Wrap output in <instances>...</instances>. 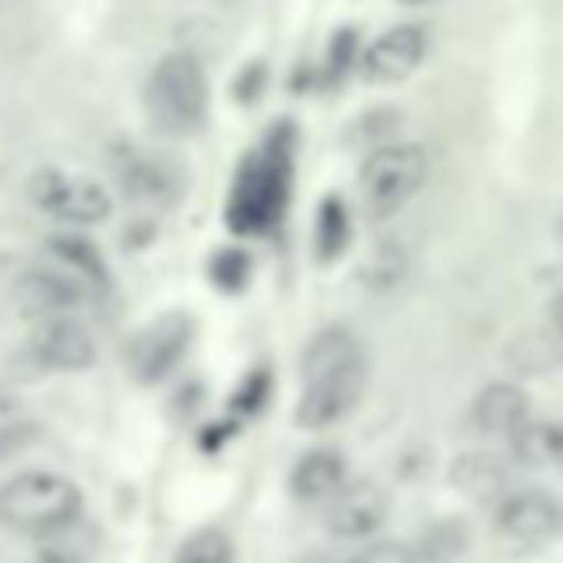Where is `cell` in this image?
<instances>
[{"label":"cell","mask_w":563,"mask_h":563,"mask_svg":"<svg viewBox=\"0 0 563 563\" xmlns=\"http://www.w3.org/2000/svg\"><path fill=\"white\" fill-rule=\"evenodd\" d=\"M296 180V131L291 123H276L242 157L234 185L227 196V227L234 234H265L284 219Z\"/></svg>","instance_id":"6da1fadb"},{"label":"cell","mask_w":563,"mask_h":563,"mask_svg":"<svg viewBox=\"0 0 563 563\" xmlns=\"http://www.w3.org/2000/svg\"><path fill=\"white\" fill-rule=\"evenodd\" d=\"M81 487L62 472H20L0 483V526L20 537H51L81 518Z\"/></svg>","instance_id":"7a4b0ae2"},{"label":"cell","mask_w":563,"mask_h":563,"mask_svg":"<svg viewBox=\"0 0 563 563\" xmlns=\"http://www.w3.org/2000/svg\"><path fill=\"white\" fill-rule=\"evenodd\" d=\"M146 115L169 139H188L203 131L211 112V85L200 58L188 51H173L146 77Z\"/></svg>","instance_id":"3957f363"},{"label":"cell","mask_w":563,"mask_h":563,"mask_svg":"<svg viewBox=\"0 0 563 563\" xmlns=\"http://www.w3.org/2000/svg\"><path fill=\"white\" fill-rule=\"evenodd\" d=\"M430 177V154L415 142L379 146L361 165V200L372 219H395Z\"/></svg>","instance_id":"277c9868"},{"label":"cell","mask_w":563,"mask_h":563,"mask_svg":"<svg viewBox=\"0 0 563 563\" xmlns=\"http://www.w3.org/2000/svg\"><path fill=\"white\" fill-rule=\"evenodd\" d=\"M27 192L31 203L51 219H58V223L100 227L112 219V192L92 177L58 169V165H43V169L31 173Z\"/></svg>","instance_id":"5b68a950"},{"label":"cell","mask_w":563,"mask_h":563,"mask_svg":"<svg viewBox=\"0 0 563 563\" xmlns=\"http://www.w3.org/2000/svg\"><path fill=\"white\" fill-rule=\"evenodd\" d=\"M188 345H192V319L180 311H165L131 338L126 368L139 384H157L177 368Z\"/></svg>","instance_id":"8992f818"},{"label":"cell","mask_w":563,"mask_h":563,"mask_svg":"<svg viewBox=\"0 0 563 563\" xmlns=\"http://www.w3.org/2000/svg\"><path fill=\"white\" fill-rule=\"evenodd\" d=\"M364 384H368V364H353V368L330 372V376L303 379V395L296 407L299 430H327L338 426L356 410L364 399Z\"/></svg>","instance_id":"52a82bcc"},{"label":"cell","mask_w":563,"mask_h":563,"mask_svg":"<svg viewBox=\"0 0 563 563\" xmlns=\"http://www.w3.org/2000/svg\"><path fill=\"white\" fill-rule=\"evenodd\" d=\"M27 356L38 368L51 372H85L97 364V341L77 319L51 314V319H38V327L31 330Z\"/></svg>","instance_id":"ba28073f"},{"label":"cell","mask_w":563,"mask_h":563,"mask_svg":"<svg viewBox=\"0 0 563 563\" xmlns=\"http://www.w3.org/2000/svg\"><path fill=\"white\" fill-rule=\"evenodd\" d=\"M391 514V498L379 483H341L334 495L327 498V529L341 541H361L372 537Z\"/></svg>","instance_id":"9c48e42d"},{"label":"cell","mask_w":563,"mask_h":563,"mask_svg":"<svg viewBox=\"0 0 563 563\" xmlns=\"http://www.w3.org/2000/svg\"><path fill=\"white\" fill-rule=\"evenodd\" d=\"M495 526L510 541L544 544L563 529V506L549 490H514V495L498 498Z\"/></svg>","instance_id":"30bf717a"},{"label":"cell","mask_w":563,"mask_h":563,"mask_svg":"<svg viewBox=\"0 0 563 563\" xmlns=\"http://www.w3.org/2000/svg\"><path fill=\"white\" fill-rule=\"evenodd\" d=\"M426 51H430V38H426L422 27L415 23H402V27H391L368 46L361 62L364 81L372 85H399L415 74L426 62Z\"/></svg>","instance_id":"8fae6325"},{"label":"cell","mask_w":563,"mask_h":563,"mask_svg":"<svg viewBox=\"0 0 563 563\" xmlns=\"http://www.w3.org/2000/svg\"><path fill=\"white\" fill-rule=\"evenodd\" d=\"M12 299L27 319H51V314H66L81 303V284L51 273V268H27L15 280Z\"/></svg>","instance_id":"7c38bea8"},{"label":"cell","mask_w":563,"mask_h":563,"mask_svg":"<svg viewBox=\"0 0 563 563\" xmlns=\"http://www.w3.org/2000/svg\"><path fill=\"white\" fill-rule=\"evenodd\" d=\"M449 483L472 503H498L503 495H510V467L495 452H464L452 460Z\"/></svg>","instance_id":"4fadbf2b"},{"label":"cell","mask_w":563,"mask_h":563,"mask_svg":"<svg viewBox=\"0 0 563 563\" xmlns=\"http://www.w3.org/2000/svg\"><path fill=\"white\" fill-rule=\"evenodd\" d=\"M472 422L490 438H510L529 422V395L518 384H487L472 402Z\"/></svg>","instance_id":"5bb4252c"},{"label":"cell","mask_w":563,"mask_h":563,"mask_svg":"<svg viewBox=\"0 0 563 563\" xmlns=\"http://www.w3.org/2000/svg\"><path fill=\"white\" fill-rule=\"evenodd\" d=\"M345 483V460L334 449H314L296 460L288 475V487L299 503H327L330 495Z\"/></svg>","instance_id":"9a60e30c"},{"label":"cell","mask_w":563,"mask_h":563,"mask_svg":"<svg viewBox=\"0 0 563 563\" xmlns=\"http://www.w3.org/2000/svg\"><path fill=\"white\" fill-rule=\"evenodd\" d=\"M115 177L123 180V188L134 196V200L162 203L177 192L173 173L165 169L162 162H154L150 154H139V150H119L115 154Z\"/></svg>","instance_id":"2e32d148"},{"label":"cell","mask_w":563,"mask_h":563,"mask_svg":"<svg viewBox=\"0 0 563 563\" xmlns=\"http://www.w3.org/2000/svg\"><path fill=\"white\" fill-rule=\"evenodd\" d=\"M506 364L521 376H544L563 364V338L556 330H526L506 345Z\"/></svg>","instance_id":"e0dca14e"},{"label":"cell","mask_w":563,"mask_h":563,"mask_svg":"<svg viewBox=\"0 0 563 563\" xmlns=\"http://www.w3.org/2000/svg\"><path fill=\"white\" fill-rule=\"evenodd\" d=\"M514 456L526 467H552L563 464V430L556 422H526L510 433Z\"/></svg>","instance_id":"ac0fdd59"},{"label":"cell","mask_w":563,"mask_h":563,"mask_svg":"<svg viewBox=\"0 0 563 563\" xmlns=\"http://www.w3.org/2000/svg\"><path fill=\"white\" fill-rule=\"evenodd\" d=\"M349 245V211L338 196H327L319 203V219H314V253L319 261H338Z\"/></svg>","instance_id":"d6986e66"},{"label":"cell","mask_w":563,"mask_h":563,"mask_svg":"<svg viewBox=\"0 0 563 563\" xmlns=\"http://www.w3.org/2000/svg\"><path fill=\"white\" fill-rule=\"evenodd\" d=\"M51 253L58 261H66L69 268H77V273H85L89 280H97V284H108V265H104V257H100V250L89 242V238H81V234H58V238H51Z\"/></svg>","instance_id":"ffe728a7"},{"label":"cell","mask_w":563,"mask_h":563,"mask_svg":"<svg viewBox=\"0 0 563 563\" xmlns=\"http://www.w3.org/2000/svg\"><path fill=\"white\" fill-rule=\"evenodd\" d=\"M467 544V529L460 521H445V526L430 529V533L418 541L415 549V563H449L464 552Z\"/></svg>","instance_id":"44dd1931"},{"label":"cell","mask_w":563,"mask_h":563,"mask_svg":"<svg viewBox=\"0 0 563 563\" xmlns=\"http://www.w3.org/2000/svg\"><path fill=\"white\" fill-rule=\"evenodd\" d=\"M402 276H407V253H402V245H395V242L376 245L372 257L364 261V284L376 288V291L395 288Z\"/></svg>","instance_id":"7402d4cb"},{"label":"cell","mask_w":563,"mask_h":563,"mask_svg":"<svg viewBox=\"0 0 563 563\" xmlns=\"http://www.w3.org/2000/svg\"><path fill=\"white\" fill-rule=\"evenodd\" d=\"M177 563H234L230 537L219 533V529H200V533H192L180 544Z\"/></svg>","instance_id":"603a6c76"},{"label":"cell","mask_w":563,"mask_h":563,"mask_svg":"<svg viewBox=\"0 0 563 563\" xmlns=\"http://www.w3.org/2000/svg\"><path fill=\"white\" fill-rule=\"evenodd\" d=\"M211 280L223 291H242L245 280H250V257L242 250H219L216 261H211Z\"/></svg>","instance_id":"cb8c5ba5"},{"label":"cell","mask_w":563,"mask_h":563,"mask_svg":"<svg viewBox=\"0 0 563 563\" xmlns=\"http://www.w3.org/2000/svg\"><path fill=\"white\" fill-rule=\"evenodd\" d=\"M341 563H415V549L399 541H379V544H368L364 552H356L353 560H341Z\"/></svg>","instance_id":"d4e9b609"},{"label":"cell","mask_w":563,"mask_h":563,"mask_svg":"<svg viewBox=\"0 0 563 563\" xmlns=\"http://www.w3.org/2000/svg\"><path fill=\"white\" fill-rule=\"evenodd\" d=\"M35 438H38L35 426L8 418L4 430H0V460H4V456H15V452H23V449H31V441H35Z\"/></svg>","instance_id":"484cf974"},{"label":"cell","mask_w":563,"mask_h":563,"mask_svg":"<svg viewBox=\"0 0 563 563\" xmlns=\"http://www.w3.org/2000/svg\"><path fill=\"white\" fill-rule=\"evenodd\" d=\"M268 395V372H253L250 379L242 384V391L234 395V407L242 410H257V402Z\"/></svg>","instance_id":"4316f807"},{"label":"cell","mask_w":563,"mask_h":563,"mask_svg":"<svg viewBox=\"0 0 563 563\" xmlns=\"http://www.w3.org/2000/svg\"><path fill=\"white\" fill-rule=\"evenodd\" d=\"M549 319H552V330L563 338V288L552 296V307H549Z\"/></svg>","instance_id":"83f0119b"},{"label":"cell","mask_w":563,"mask_h":563,"mask_svg":"<svg viewBox=\"0 0 563 563\" xmlns=\"http://www.w3.org/2000/svg\"><path fill=\"white\" fill-rule=\"evenodd\" d=\"M15 410V399L8 391H0V418H8Z\"/></svg>","instance_id":"f1b7e54d"},{"label":"cell","mask_w":563,"mask_h":563,"mask_svg":"<svg viewBox=\"0 0 563 563\" xmlns=\"http://www.w3.org/2000/svg\"><path fill=\"white\" fill-rule=\"evenodd\" d=\"M299 563H341V560H334V556H327V552H314V556H303Z\"/></svg>","instance_id":"f546056e"},{"label":"cell","mask_w":563,"mask_h":563,"mask_svg":"<svg viewBox=\"0 0 563 563\" xmlns=\"http://www.w3.org/2000/svg\"><path fill=\"white\" fill-rule=\"evenodd\" d=\"M399 4H407V8H430V4H438V0H399Z\"/></svg>","instance_id":"4dcf8cb0"},{"label":"cell","mask_w":563,"mask_h":563,"mask_svg":"<svg viewBox=\"0 0 563 563\" xmlns=\"http://www.w3.org/2000/svg\"><path fill=\"white\" fill-rule=\"evenodd\" d=\"M43 563H66V560H58V556H46Z\"/></svg>","instance_id":"1f68e13d"},{"label":"cell","mask_w":563,"mask_h":563,"mask_svg":"<svg viewBox=\"0 0 563 563\" xmlns=\"http://www.w3.org/2000/svg\"><path fill=\"white\" fill-rule=\"evenodd\" d=\"M560 230H563V223H560Z\"/></svg>","instance_id":"d6a6232c"}]
</instances>
